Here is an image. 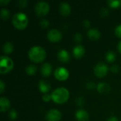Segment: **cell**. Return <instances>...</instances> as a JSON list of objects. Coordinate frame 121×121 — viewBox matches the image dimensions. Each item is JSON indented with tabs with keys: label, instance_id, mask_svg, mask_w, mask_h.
<instances>
[{
	"label": "cell",
	"instance_id": "19",
	"mask_svg": "<svg viewBox=\"0 0 121 121\" xmlns=\"http://www.w3.org/2000/svg\"><path fill=\"white\" fill-rule=\"evenodd\" d=\"M13 50V45L11 42H6L3 45V51L5 54H10Z\"/></svg>",
	"mask_w": 121,
	"mask_h": 121
},
{
	"label": "cell",
	"instance_id": "6",
	"mask_svg": "<svg viewBox=\"0 0 121 121\" xmlns=\"http://www.w3.org/2000/svg\"><path fill=\"white\" fill-rule=\"evenodd\" d=\"M108 71V65L104 62L98 63L94 67V74L96 77L99 78L105 77L107 74Z\"/></svg>",
	"mask_w": 121,
	"mask_h": 121
},
{
	"label": "cell",
	"instance_id": "24",
	"mask_svg": "<svg viewBox=\"0 0 121 121\" xmlns=\"http://www.w3.org/2000/svg\"><path fill=\"white\" fill-rule=\"evenodd\" d=\"M40 26L43 28H48V26H49V25H50V22L47 20V19H43L41 21H40Z\"/></svg>",
	"mask_w": 121,
	"mask_h": 121
},
{
	"label": "cell",
	"instance_id": "29",
	"mask_svg": "<svg viewBox=\"0 0 121 121\" xmlns=\"http://www.w3.org/2000/svg\"><path fill=\"white\" fill-rule=\"evenodd\" d=\"M52 99V97H51V95L50 94H45L43 96V100L45 101V102H49L50 100Z\"/></svg>",
	"mask_w": 121,
	"mask_h": 121
},
{
	"label": "cell",
	"instance_id": "33",
	"mask_svg": "<svg viewBox=\"0 0 121 121\" xmlns=\"http://www.w3.org/2000/svg\"><path fill=\"white\" fill-rule=\"evenodd\" d=\"M83 26H84L85 28H89L90 27V26H91V23H90L89 21H88V20H85V21H83Z\"/></svg>",
	"mask_w": 121,
	"mask_h": 121
},
{
	"label": "cell",
	"instance_id": "11",
	"mask_svg": "<svg viewBox=\"0 0 121 121\" xmlns=\"http://www.w3.org/2000/svg\"><path fill=\"white\" fill-rule=\"evenodd\" d=\"M60 13L63 16H67L71 13V6L67 2H62L60 5Z\"/></svg>",
	"mask_w": 121,
	"mask_h": 121
},
{
	"label": "cell",
	"instance_id": "1",
	"mask_svg": "<svg viewBox=\"0 0 121 121\" xmlns=\"http://www.w3.org/2000/svg\"><path fill=\"white\" fill-rule=\"evenodd\" d=\"M46 56L47 53L45 49L38 45L32 47L28 51L29 59L36 63L43 62L45 60Z\"/></svg>",
	"mask_w": 121,
	"mask_h": 121
},
{
	"label": "cell",
	"instance_id": "15",
	"mask_svg": "<svg viewBox=\"0 0 121 121\" xmlns=\"http://www.w3.org/2000/svg\"><path fill=\"white\" fill-rule=\"evenodd\" d=\"M41 74L43 77H49L52 72V66L48 62H45L40 69Z\"/></svg>",
	"mask_w": 121,
	"mask_h": 121
},
{
	"label": "cell",
	"instance_id": "12",
	"mask_svg": "<svg viewBox=\"0 0 121 121\" xmlns=\"http://www.w3.org/2000/svg\"><path fill=\"white\" fill-rule=\"evenodd\" d=\"M11 107V103L9 100L6 97H1L0 99V111L1 112L7 111Z\"/></svg>",
	"mask_w": 121,
	"mask_h": 121
},
{
	"label": "cell",
	"instance_id": "25",
	"mask_svg": "<svg viewBox=\"0 0 121 121\" xmlns=\"http://www.w3.org/2000/svg\"><path fill=\"white\" fill-rule=\"evenodd\" d=\"M115 34L117 37L121 38V24L117 26L115 28Z\"/></svg>",
	"mask_w": 121,
	"mask_h": 121
},
{
	"label": "cell",
	"instance_id": "30",
	"mask_svg": "<svg viewBox=\"0 0 121 121\" xmlns=\"http://www.w3.org/2000/svg\"><path fill=\"white\" fill-rule=\"evenodd\" d=\"M111 71H112L113 73H117V72L119 71V67H118V65H113V66L111 67Z\"/></svg>",
	"mask_w": 121,
	"mask_h": 121
},
{
	"label": "cell",
	"instance_id": "8",
	"mask_svg": "<svg viewBox=\"0 0 121 121\" xmlns=\"http://www.w3.org/2000/svg\"><path fill=\"white\" fill-rule=\"evenodd\" d=\"M48 39L52 43H57L61 40L62 38V33L57 30V29H50L47 34Z\"/></svg>",
	"mask_w": 121,
	"mask_h": 121
},
{
	"label": "cell",
	"instance_id": "14",
	"mask_svg": "<svg viewBox=\"0 0 121 121\" xmlns=\"http://www.w3.org/2000/svg\"><path fill=\"white\" fill-rule=\"evenodd\" d=\"M87 35H88V37L91 40H96L99 39V38L101 36V33L98 29L94 28L89 29V30L87 32Z\"/></svg>",
	"mask_w": 121,
	"mask_h": 121
},
{
	"label": "cell",
	"instance_id": "18",
	"mask_svg": "<svg viewBox=\"0 0 121 121\" xmlns=\"http://www.w3.org/2000/svg\"><path fill=\"white\" fill-rule=\"evenodd\" d=\"M97 91L101 94H107L110 91L111 87L110 86L104 82H100L97 85Z\"/></svg>",
	"mask_w": 121,
	"mask_h": 121
},
{
	"label": "cell",
	"instance_id": "4",
	"mask_svg": "<svg viewBox=\"0 0 121 121\" xmlns=\"http://www.w3.org/2000/svg\"><path fill=\"white\" fill-rule=\"evenodd\" d=\"M13 60L7 56H1L0 60V73L4 74L9 72L13 68Z\"/></svg>",
	"mask_w": 121,
	"mask_h": 121
},
{
	"label": "cell",
	"instance_id": "16",
	"mask_svg": "<svg viewBox=\"0 0 121 121\" xmlns=\"http://www.w3.org/2000/svg\"><path fill=\"white\" fill-rule=\"evenodd\" d=\"M85 53V49L82 45H77L73 49V55L75 58H81Z\"/></svg>",
	"mask_w": 121,
	"mask_h": 121
},
{
	"label": "cell",
	"instance_id": "3",
	"mask_svg": "<svg viewBox=\"0 0 121 121\" xmlns=\"http://www.w3.org/2000/svg\"><path fill=\"white\" fill-rule=\"evenodd\" d=\"M12 23L16 29L23 30L28 24V18L24 13L18 12L13 16Z\"/></svg>",
	"mask_w": 121,
	"mask_h": 121
},
{
	"label": "cell",
	"instance_id": "9",
	"mask_svg": "<svg viewBox=\"0 0 121 121\" xmlns=\"http://www.w3.org/2000/svg\"><path fill=\"white\" fill-rule=\"evenodd\" d=\"M62 118V113L57 109H50L45 116L47 121H60Z\"/></svg>",
	"mask_w": 121,
	"mask_h": 121
},
{
	"label": "cell",
	"instance_id": "7",
	"mask_svg": "<svg viewBox=\"0 0 121 121\" xmlns=\"http://www.w3.org/2000/svg\"><path fill=\"white\" fill-rule=\"evenodd\" d=\"M54 75H55V77L57 80L65 81L68 79L69 73V71L66 68L63 67H57L55 70Z\"/></svg>",
	"mask_w": 121,
	"mask_h": 121
},
{
	"label": "cell",
	"instance_id": "21",
	"mask_svg": "<svg viewBox=\"0 0 121 121\" xmlns=\"http://www.w3.org/2000/svg\"><path fill=\"white\" fill-rule=\"evenodd\" d=\"M116 55L115 52L112 51H108L106 54V60L108 62H113L116 60Z\"/></svg>",
	"mask_w": 121,
	"mask_h": 121
},
{
	"label": "cell",
	"instance_id": "10",
	"mask_svg": "<svg viewBox=\"0 0 121 121\" xmlns=\"http://www.w3.org/2000/svg\"><path fill=\"white\" fill-rule=\"evenodd\" d=\"M75 117L77 121H88L89 118V113L84 109H79L75 113Z\"/></svg>",
	"mask_w": 121,
	"mask_h": 121
},
{
	"label": "cell",
	"instance_id": "31",
	"mask_svg": "<svg viewBox=\"0 0 121 121\" xmlns=\"http://www.w3.org/2000/svg\"><path fill=\"white\" fill-rule=\"evenodd\" d=\"M4 89H5V84L4 83V82L2 80L0 81V93L2 94L4 91Z\"/></svg>",
	"mask_w": 121,
	"mask_h": 121
},
{
	"label": "cell",
	"instance_id": "20",
	"mask_svg": "<svg viewBox=\"0 0 121 121\" xmlns=\"http://www.w3.org/2000/svg\"><path fill=\"white\" fill-rule=\"evenodd\" d=\"M37 72V67L33 65H30L26 67V72L28 75H34Z\"/></svg>",
	"mask_w": 121,
	"mask_h": 121
},
{
	"label": "cell",
	"instance_id": "26",
	"mask_svg": "<svg viewBox=\"0 0 121 121\" xmlns=\"http://www.w3.org/2000/svg\"><path fill=\"white\" fill-rule=\"evenodd\" d=\"M9 118L11 120H13V121L16 119V118H17V113H16V111L15 110H11L10 111V113H9Z\"/></svg>",
	"mask_w": 121,
	"mask_h": 121
},
{
	"label": "cell",
	"instance_id": "36",
	"mask_svg": "<svg viewBox=\"0 0 121 121\" xmlns=\"http://www.w3.org/2000/svg\"><path fill=\"white\" fill-rule=\"evenodd\" d=\"M107 121H118V118H116V117H115V116H111V117H110Z\"/></svg>",
	"mask_w": 121,
	"mask_h": 121
},
{
	"label": "cell",
	"instance_id": "23",
	"mask_svg": "<svg viewBox=\"0 0 121 121\" xmlns=\"http://www.w3.org/2000/svg\"><path fill=\"white\" fill-rule=\"evenodd\" d=\"M0 13H1V19L4 20V21H6V20L9 19V16H10V13H9V11L7 9H2L1 10Z\"/></svg>",
	"mask_w": 121,
	"mask_h": 121
},
{
	"label": "cell",
	"instance_id": "28",
	"mask_svg": "<svg viewBox=\"0 0 121 121\" xmlns=\"http://www.w3.org/2000/svg\"><path fill=\"white\" fill-rule=\"evenodd\" d=\"M27 3H28V1L26 0H21L18 2V4L21 8H24L26 6Z\"/></svg>",
	"mask_w": 121,
	"mask_h": 121
},
{
	"label": "cell",
	"instance_id": "22",
	"mask_svg": "<svg viewBox=\"0 0 121 121\" xmlns=\"http://www.w3.org/2000/svg\"><path fill=\"white\" fill-rule=\"evenodd\" d=\"M107 3L111 8L116 9L121 6V0H109Z\"/></svg>",
	"mask_w": 121,
	"mask_h": 121
},
{
	"label": "cell",
	"instance_id": "32",
	"mask_svg": "<svg viewBox=\"0 0 121 121\" xmlns=\"http://www.w3.org/2000/svg\"><path fill=\"white\" fill-rule=\"evenodd\" d=\"M108 11H109L108 9H107L106 8H104V9H101V15L103 16H107L108 14Z\"/></svg>",
	"mask_w": 121,
	"mask_h": 121
},
{
	"label": "cell",
	"instance_id": "37",
	"mask_svg": "<svg viewBox=\"0 0 121 121\" xmlns=\"http://www.w3.org/2000/svg\"><path fill=\"white\" fill-rule=\"evenodd\" d=\"M118 50L119 51L120 53H121V40L118 44Z\"/></svg>",
	"mask_w": 121,
	"mask_h": 121
},
{
	"label": "cell",
	"instance_id": "27",
	"mask_svg": "<svg viewBox=\"0 0 121 121\" xmlns=\"http://www.w3.org/2000/svg\"><path fill=\"white\" fill-rule=\"evenodd\" d=\"M74 39H75V41L77 42V43L81 42L82 40V34L79 33H77L74 35Z\"/></svg>",
	"mask_w": 121,
	"mask_h": 121
},
{
	"label": "cell",
	"instance_id": "17",
	"mask_svg": "<svg viewBox=\"0 0 121 121\" xmlns=\"http://www.w3.org/2000/svg\"><path fill=\"white\" fill-rule=\"evenodd\" d=\"M38 88L42 93H47L50 90L51 86L48 82L45 80H41L38 83Z\"/></svg>",
	"mask_w": 121,
	"mask_h": 121
},
{
	"label": "cell",
	"instance_id": "2",
	"mask_svg": "<svg viewBox=\"0 0 121 121\" xmlns=\"http://www.w3.org/2000/svg\"><path fill=\"white\" fill-rule=\"evenodd\" d=\"M52 100L58 104H65L69 98V92L65 87H60L55 89L51 94Z\"/></svg>",
	"mask_w": 121,
	"mask_h": 121
},
{
	"label": "cell",
	"instance_id": "5",
	"mask_svg": "<svg viewBox=\"0 0 121 121\" xmlns=\"http://www.w3.org/2000/svg\"><path fill=\"white\" fill-rule=\"evenodd\" d=\"M50 11V6L45 1H38L35 6V12L37 16L42 17L48 13Z\"/></svg>",
	"mask_w": 121,
	"mask_h": 121
},
{
	"label": "cell",
	"instance_id": "35",
	"mask_svg": "<svg viewBox=\"0 0 121 121\" xmlns=\"http://www.w3.org/2000/svg\"><path fill=\"white\" fill-rule=\"evenodd\" d=\"M9 1H10L9 0H6V1H5V0H0V4H1V5L4 6V5L7 4Z\"/></svg>",
	"mask_w": 121,
	"mask_h": 121
},
{
	"label": "cell",
	"instance_id": "34",
	"mask_svg": "<svg viewBox=\"0 0 121 121\" xmlns=\"http://www.w3.org/2000/svg\"><path fill=\"white\" fill-rule=\"evenodd\" d=\"M87 87H88L89 89H93L95 87V84H94V82H89L87 84Z\"/></svg>",
	"mask_w": 121,
	"mask_h": 121
},
{
	"label": "cell",
	"instance_id": "13",
	"mask_svg": "<svg viewBox=\"0 0 121 121\" xmlns=\"http://www.w3.org/2000/svg\"><path fill=\"white\" fill-rule=\"evenodd\" d=\"M58 60L64 63H67L69 61L70 57L69 52L66 50H61L57 54Z\"/></svg>",
	"mask_w": 121,
	"mask_h": 121
}]
</instances>
